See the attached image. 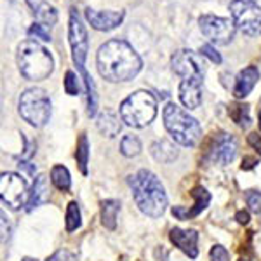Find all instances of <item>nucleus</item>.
<instances>
[{"label": "nucleus", "mask_w": 261, "mask_h": 261, "mask_svg": "<svg viewBox=\"0 0 261 261\" xmlns=\"http://www.w3.org/2000/svg\"><path fill=\"white\" fill-rule=\"evenodd\" d=\"M99 75L108 82H125L134 79L141 70V58L124 40H110L103 44L96 56Z\"/></svg>", "instance_id": "obj_1"}, {"label": "nucleus", "mask_w": 261, "mask_h": 261, "mask_svg": "<svg viewBox=\"0 0 261 261\" xmlns=\"http://www.w3.org/2000/svg\"><path fill=\"white\" fill-rule=\"evenodd\" d=\"M134 202L138 209L150 218H161L167 209V195L161 179L151 171L141 169L129 178Z\"/></svg>", "instance_id": "obj_2"}, {"label": "nucleus", "mask_w": 261, "mask_h": 261, "mask_svg": "<svg viewBox=\"0 0 261 261\" xmlns=\"http://www.w3.org/2000/svg\"><path fill=\"white\" fill-rule=\"evenodd\" d=\"M18 66L28 81H45L54 68L53 56L37 40H24L18 47Z\"/></svg>", "instance_id": "obj_3"}, {"label": "nucleus", "mask_w": 261, "mask_h": 261, "mask_svg": "<svg viewBox=\"0 0 261 261\" xmlns=\"http://www.w3.org/2000/svg\"><path fill=\"white\" fill-rule=\"evenodd\" d=\"M162 117L167 133L176 143L183 146H195L199 143L202 136L200 125L192 115H188V112H185L174 103H167Z\"/></svg>", "instance_id": "obj_4"}, {"label": "nucleus", "mask_w": 261, "mask_h": 261, "mask_svg": "<svg viewBox=\"0 0 261 261\" xmlns=\"http://www.w3.org/2000/svg\"><path fill=\"white\" fill-rule=\"evenodd\" d=\"M157 115V99L148 91H136L120 105V119L130 127H145Z\"/></svg>", "instance_id": "obj_5"}, {"label": "nucleus", "mask_w": 261, "mask_h": 261, "mask_svg": "<svg viewBox=\"0 0 261 261\" xmlns=\"http://www.w3.org/2000/svg\"><path fill=\"white\" fill-rule=\"evenodd\" d=\"M19 115L33 127H44L50 119V99L40 87L27 89L19 98Z\"/></svg>", "instance_id": "obj_6"}, {"label": "nucleus", "mask_w": 261, "mask_h": 261, "mask_svg": "<svg viewBox=\"0 0 261 261\" xmlns=\"http://www.w3.org/2000/svg\"><path fill=\"white\" fill-rule=\"evenodd\" d=\"M231 19L235 27L249 37L261 35V7L252 0H231Z\"/></svg>", "instance_id": "obj_7"}, {"label": "nucleus", "mask_w": 261, "mask_h": 261, "mask_svg": "<svg viewBox=\"0 0 261 261\" xmlns=\"http://www.w3.org/2000/svg\"><path fill=\"white\" fill-rule=\"evenodd\" d=\"M0 197L11 209H19L28 204L30 190L27 181L16 172H2L0 174Z\"/></svg>", "instance_id": "obj_8"}, {"label": "nucleus", "mask_w": 261, "mask_h": 261, "mask_svg": "<svg viewBox=\"0 0 261 261\" xmlns=\"http://www.w3.org/2000/svg\"><path fill=\"white\" fill-rule=\"evenodd\" d=\"M199 24L202 33L216 45H225L231 42V39L235 37V30H237L233 19L220 18V16H213V14L200 16Z\"/></svg>", "instance_id": "obj_9"}, {"label": "nucleus", "mask_w": 261, "mask_h": 261, "mask_svg": "<svg viewBox=\"0 0 261 261\" xmlns=\"http://www.w3.org/2000/svg\"><path fill=\"white\" fill-rule=\"evenodd\" d=\"M70 45H71V56L73 61L77 63L79 68H84V61H86L87 50H89V39H87V32L84 28L81 18L71 9L70 12Z\"/></svg>", "instance_id": "obj_10"}, {"label": "nucleus", "mask_w": 261, "mask_h": 261, "mask_svg": "<svg viewBox=\"0 0 261 261\" xmlns=\"http://www.w3.org/2000/svg\"><path fill=\"white\" fill-rule=\"evenodd\" d=\"M172 70L179 75L181 79H202L204 77V70H202V61L193 50L181 49L174 53L171 60Z\"/></svg>", "instance_id": "obj_11"}, {"label": "nucleus", "mask_w": 261, "mask_h": 261, "mask_svg": "<svg viewBox=\"0 0 261 261\" xmlns=\"http://www.w3.org/2000/svg\"><path fill=\"white\" fill-rule=\"evenodd\" d=\"M237 155V141L231 134L221 133L213 140V145L207 150V161L213 164L226 166Z\"/></svg>", "instance_id": "obj_12"}, {"label": "nucleus", "mask_w": 261, "mask_h": 261, "mask_svg": "<svg viewBox=\"0 0 261 261\" xmlns=\"http://www.w3.org/2000/svg\"><path fill=\"white\" fill-rule=\"evenodd\" d=\"M86 18L91 23L92 28L99 32H110L113 28H117L124 19V11H94V9H86Z\"/></svg>", "instance_id": "obj_13"}, {"label": "nucleus", "mask_w": 261, "mask_h": 261, "mask_svg": "<svg viewBox=\"0 0 261 261\" xmlns=\"http://www.w3.org/2000/svg\"><path fill=\"white\" fill-rule=\"evenodd\" d=\"M171 242L176 247H179L188 258L195 259L199 256V247H197V241H199V233L195 230H181V228H172L169 233Z\"/></svg>", "instance_id": "obj_14"}, {"label": "nucleus", "mask_w": 261, "mask_h": 261, "mask_svg": "<svg viewBox=\"0 0 261 261\" xmlns=\"http://www.w3.org/2000/svg\"><path fill=\"white\" fill-rule=\"evenodd\" d=\"M179 99L188 110H195L202 103V79H183L179 84Z\"/></svg>", "instance_id": "obj_15"}, {"label": "nucleus", "mask_w": 261, "mask_h": 261, "mask_svg": "<svg viewBox=\"0 0 261 261\" xmlns=\"http://www.w3.org/2000/svg\"><path fill=\"white\" fill-rule=\"evenodd\" d=\"M258 79H259V70L256 68V66H247V68H244L241 73L237 75V81H235V87H233L235 98H239V99L246 98V96L254 89Z\"/></svg>", "instance_id": "obj_16"}, {"label": "nucleus", "mask_w": 261, "mask_h": 261, "mask_svg": "<svg viewBox=\"0 0 261 261\" xmlns=\"http://www.w3.org/2000/svg\"><path fill=\"white\" fill-rule=\"evenodd\" d=\"M27 4L30 6V9L35 16V19L39 21V24L42 27H53L58 21V11L50 6L45 0H27Z\"/></svg>", "instance_id": "obj_17"}, {"label": "nucleus", "mask_w": 261, "mask_h": 261, "mask_svg": "<svg viewBox=\"0 0 261 261\" xmlns=\"http://www.w3.org/2000/svg\"><path fill=\"white\" fill-rule=\"evenodd\" d=\"M49 199V181L45 176H37L35 181L32 185L30 190V199L27 204V211H33L35 207H39L44 202Z\"/></svg>", "instance_id": "obj_18"}, {"label": "nucleus", "mask_w": 261, "mask_h": 261, "mask_svg": "<svg viewBox=\"0 0 261 261\" xmlns=\"http://www.w3.org/2000/svg\"><path fill=\"white\" fill-rule=\"evenodd\" d=\"M192 197L195 199V207L190 209V211H187V213H174L176 218H179V220H190V218H193V216H199V214L209 205V202H211V195H209V192L202 187L193 188Z\"/></svg>", "instance_id": "obj_19"}, {"label": "nucleus", "mask_w": 261, "mask_h": 261, "mask_svg": "<svg viewBox=\"0 0 261 261\" xmlns=\"http://www.w3.org/2000/svg\"><path fill=\"white\" fill-rule=\"evenodd\" d=\"M120 122H124V120L119 119V115H117V113H113L112 110H105L98 117V129H99L101 134H105V136L115 138L117 134L120 133V129H122Z\"/></svg>", "instance_id": "obj_20"}, {"label": "nucleus", "mask_w": 261, "mask_h": 261, "mask_svg": "<svg viewBox=\"0 0 261 261\" xmlns=\"http://www.w3.org/2000/svg\"><path fill=\"white\" fill-rule=\"evenodd\" d=\"M151 155H153L155 161L169 164L174 161V159H178V150H176V146L172 145L171 141L161 140L151 145Z\"/></svg>", "instance_id": "obj_21"}, {"label": "nucleus", "mask_w": 261, "mask_h": 261, "mask_svg": "<svg viewBox=\"0 0 261 261\" xmlns=\"http://www.w3.org/2000/svg\"><path fill=\"white\" fill-rule=\"evenodd\" d=\"M120 211V202L119 200H103L101 202V223L105 228L115 230L117 226V214Z\"/></svg>", "instance_id": "obj_22"}, {"label": "nucleus", "mask_w": 261, "mask_h": 261, "mask_svg": "<svg viewBox=\"0 0 261 261\" xmlns=\"http://www.w3.org/2000/svg\"><path fill=\"white\" fill-rule=\"evenodd\" d=\"M50 181L53 185L61 192H68L71 188V178L70 172L65 166H54L50 169Z\"/></svg>", "instance_id": "obj_23"}, {"label": "nucleus", "mask_w": 261, "mask_h": 261, "mask_svg": "<svg viewBox=\"0 0 261 261\" xmlns=\"http://www.w3.org/2000/svg\"><path fill=\"white\" fill-rule=\"evenodd\" d=\"M75 157H77V164H79V167H81L82 174H87V161H89V141H87L86 134H82V136L79 138L77 153H75Z\"/></svg>", "instance_id": "obj_24"}, {"label": "nucleus", "mask_w": 261, "mask_h": 261, "mask_svg": "<svg viewBox=\"0 0 261 261\" xmlns=\"http://www.w3.org/2000/svg\"><path fill=\"white\" fill-rule=\"evenodd\" d=\"M120 151L125 157H136L141 151V141L138 140V136H134V134H127V136H124L120 141Z\"/></svg>", "instance_id": "obj_25"}, {"label": "nucleus", "mask_w": 261, "mask_h": 261, "mask_svg": "<svg viewBox=\"0 0 261 261\" xmlns=\"http://www.w3.org/2000/svg\"><path fill=\"white\" fill-rule=\"evenodd\" d=\"M230 117L233 119V122H237L241 127H247L251 124L249 119V107L247 105H241V103H235L230 107Z\"/></svg>", "instance_id": "obj_26"}, {"label": "nucleus", "mask_w": 261, "mask_h": 261, "mask_svg": "<svg viewBox=\"0 0 261 261\" xmlns=\"http://www.w3.org/2000/svg\"><path fill=\"white\" fill-rule=\"evenodd\" d=\"M81 209H79L77 202H70L68 209H66V231H75L81 228Z\"/></svg>", "instance_id": "obj_27"}, {"label": "nucleus", "mask_w": 261, "mask_h": 261, "mask_svg": "<svg viewBox=\"0 0 261 261\" xmlns=\"http://www.w3.org/2000/svg\"><path fill=\"white\" fill-rule=\"evenodd\" d=\"M65 91L68 92L70 96L79 94L81 91V84H79V77L73 73V71H66V77H65Z\"/></svg>", "instance_id": "obj_28"}, {"label": "nucleus", "mask_w": 261, "mask_h": 261, "mask_svg": "<svg viewBox=\"0 0 261 261\" xmlns=\"http://www.w3.org/2000/svg\"><path fill=\"white\" fill-rule=\"evenodd\" d=\"M246 199L252 213H261V192H247Z\"/></svg>", "instance_id": "obj_29"}, {"label": "nucleus", "mask_w": 261, "mask_h": 261, "mask_svg": "<svg viewBox=\"0 0 261 261\" xmlns=\"http://www.w3.org/2000/svg\"><path fill=\"white\" fill-rule=\"evenodd\" d=\"M200 54H202V56H207L209 60H211L213 63H216V65H220V63H221L220 53H218V50L214 49L213 45H209V44L202 45V47H200Z\"/></svg>", "instance_id": "obj_30"}, {"label": "nucleus", "mask_w": 261, "mask_h": 261, "mask_svg": "<svg viewBox=\"0 0 261 261\" xmlns=\"http://www.w3.org/2000/svg\"><path fill=\"white\" fill-rule=\"evenodd\" d=\"M211 261H230L228 251L223 246H214L211 249Z\"/></svg>", "instance_id": "obj_31"}, {"label": "nucleus", "mask_w": 261, "mask_h": 261, "mask_svg": "<svg viewBox=\"0 0 261 261\" xmlns=\"http://www.w3.org/2000/svg\"><path fill=\"white\" fill-rule=\"evenodd\" d=\"M28 33H30V37H35V39H40L45 42L50 40V35L45 32V27H42V24H33L30 30H28Z\"/></svg>", "instance_id": "obj_32"}, {"label": "nucleus", "mask_w": 261, "mask_h": 261, "mask_svg": "<svg viewBox=\"0 0 261 261\" xmlns=\"http://www.w3.org/2000/svg\"><path fill=\"white\" fill-rule=\"evenodd\" d=\"M47 261H77V256L66 249H60V251L54 252Z\"/></svg>", "instance_id": "obj_33"}, {"label": "nucleus", "mask_w": 261, "mask_h": 261, "mask_svg": "<svg viewBox=\"0 0 261 261\" xmlns=\"http://www.w3.org/2000/svg\"><path fill=\"white\" fill-rule=\"evenodd\" d=\"M247 141H249V145L261 155V136H258L256 133H251L249 136H247Z\"/></svg>", "instance_id": "obj_34"}, {"label": "nucleus", "mask_w": 261, "mask_h": 261, "mask_svg": "<svg viewBox=\"0 0 261 261\" xmlns=\"http://www.w3.org/2000/svg\"><path fill=\"white\" fill-rule=\"evenodd\" d=\"M235 218H237V221L241 223V225H247V223H249V213H246V211H239Z\"/></svg>", "instance_id": "obj_35"}, {"label": "nucleus", "mask_w": 261, "mask_h": 261, "mask_svg": "<svg viewBox=\"0 0 261 261\" xmlns=\"http://www.w3.org/2000/svg\"><path fill=\"white\" fill-rule=\"evenodd\" d=\"M254 164H256L254 159H244V162H242V169H251V167H254Z\"/></svg>", "instance_id": "obj_36"}, {"label": "nucleus", "mask_w": 261, "mask_h": 261, "mask_svg": "<svg viewBox=\"0 0 261 261\" xmlns=\"http://www.w3.org/2000/svg\"><path fill=\"white\" fill-rule=\"evenodd\" d=\"M19 167H23V169L27 171L28 174H35V167H33V166H28V162H21V164H19Z\"/></svg>", "instance_id": "obj_37"}, {"label": "nucleus", "mask_w": 261, "mask_h": 261, "mask_svg": "<svg viewBox=\"0 0 261 261\" xmlns=\"http://www.w3.org/2000/svg\"><path fill=\"white\" fill-rule=\"evenodd\" d=\"M23 261H37V259H33V258H24Z\"/></svg>", "instance_id": "obj_38"}, {"label": "nucleus", "mask_w": 261, "mask_h": 261, "mask_svg": "<svg viewBox=\"0 0 261 261\" xmlns=\"http://www.w3.org/2000/svg\"><path fill=\"white\" fill-rule=\"evenodd\" d=\"M259 129H261V112H259Z\"/></svg>", "instance_id": "obj_39"}, {"label": "nucleus", "mask_w": 261, "mask_h": 261, "mask_svg": "<svg viewBox=\"0 0 261 261\" xmlns=\"http://www.w3.org/2000/svg\"><path fill=\"white\" fill-rule=\"evenodd\" d=\"M241 261H247V259H241Z\"/></svg>", "instance_id": "obj_40"}, {"label": "nucleus", "mask_w": 261, "mask_h": 261, "mask_svg": "<svg viewBox=\"0 0 261 261\" xmlns=\"http://www.w3.org/2000/svg\"><path fill=\"white\" fill-rule=\"evenodd\" d=\"M252 2H254V0H252Z\"/></svg>", "instance_id": "obj_41"}]
</instances>
